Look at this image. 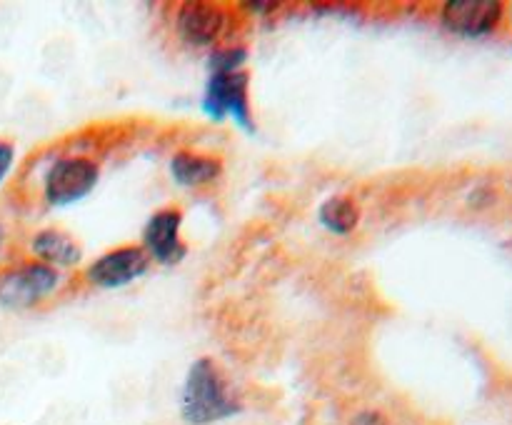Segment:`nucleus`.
<instances>
[{
    "label": "nucleus",
    "mask_w": 512,
    "mask_h": 425,
    "mask_svg": "<svg viewBox=\"0 0 512 425\" xmlns=\"http://www.w3.org/2000/svg\"><path fill=\"white\" fill-rule=\"evenodd\" d=\"M203 113L210 120L233 118L235 125L253 133V115L248 103V73L240 70H210L203 95Z\"/></svg>",
    "instance_id": "2"
},
{
    "label": "nucleus",
    "mask_w": 512,
    "mask_h": 425,
    "mask_svg": "<svg viewBox=\"0 0 512 425\" xmlns=\"http://www.w3.org/2000/svg\"><path fill=\"white\" fill-rule=\"evenodd\" d=\"M240 413L228 380L210 358H198L188 368L180 395V415L188 425H210Z\"/></svg>",
    "instance_id": "1"
},
{
    "label": "nucleus",
    "mask_w": 512,
    "mask_h": 425,
    "mask_svg": "<svg viewBox=\"0 0 512 425\" xmlns=\"http://www.w3.org/2000/svg\"><path fill=\"white\" fill-rule=\"evenodd\" d=\"M58 273L45 263H28L0 278V305L5 308H30L53 293Z\"/></svg>",
    "instance_id": "5"
},
{
    "label": "nucleus",
    "mask_w": 512,
    "mask_h": 425,
    "mask_svg": "<svg viewBox=\"0 0 512 425\" xmlns=\"http://www.w3.org/2000/svg\"><path fill=\"white\" fill-rule=\"evenodd\" d=\"M98 183V165L88 158H60L45 175V198L55 208L78 203Z\"/></svg>",
    "instance_id": "3"
},
{
    "label": "nucleus",
    "mask_w": 512,
    "mask_h": 425,
    "mask_svg": "<svg viewBox=\"0 0 512 425\" xmlns=\"http://www.w3.org/2000/svg\"><path fill=\"white\" fill-rule=\"evenodd\" d=\"M223 170V163L210 155H195V153H178L170 160V173H173L175 183L183 188H195V185H205L215 180Z\"/></svg>",
    "instance_id": "9"
},
{
    "label": "nucleus",
    "mask_w": 512,
    "mask_h": 425,
    "mask_svg": "<svg viewBox=\"0 0 512 425\" xmlns=\"http://www.w3.org/2000/svg\"><path fill=\"white\" fill-rule=\"evenodd\" d=\"M0 243H3V228H0Z\"/></svg>",
    "instance_id": "14"
},
{
    "label": "nucleus",
    "mask_w": 512,
    "mask_h": 425,
    "mask_svg": "<svg viewBox=\"0 0 512 425\" xmlns=\"http://www.w3.org/2000/svg\"><path fill=\"white\" fill-rule=\"evenodd\" d=\"M180 223L183 215L180 210H160L148 220L143 230V245L158 263L173 265L185 258V243L180 240Z\"/></svg>",
    "instance_id": "7"
},
{
    "label": "nucleus",
    "mask_w": 512,
    "mask_h": 425,
    "mask_svg": "<svg viewBox=\"0 0 512 425\" xmlns=\"http://www.w3.org/2000/svg\"><path fill=\"white\" fill-rule=\"evenodd\" d=\"M13 160H15L13 145L3 143V140H0V183H3V178H5V175H8V170H10V165H13Z\"/></svg>",
    "instance_id": "13"
},
{
    "label": "nucleus",
    "mask_w": 512,
    "mask_h": 425,
    "mask_svg": "<svg viewBox=\"0 0 512 425\" xmlns=\"http://www.w3.org/2000/svg\"><path fill=\"white\" fill-rule=\"evenodd\" d=\"M350 425H390V420L378 410H363V413L350 420Z\"/></svg>",
    "instance_id": "12"
},
{
    "label": "nucleus",
    "mask_w": 512,
    "mask_h": 425,
    "mask_svg": "<svg viewBox=\"0 0 512 425\" xmlns=\"http://www.w3.org/2000/svg\"><path fill=\"white\" fill-rule=\"evenodd\" d=\"M505 5L498 0H450L443 5V28L463 38H483L490 35L503 20Z\"/></svg>",
    "instance_id": "4"
},
{
    "label": "nucleus",
    "mask_w": 512,
    "mask_h": 425,
    "mask_svg": "<svg viewBox=\"0 0 512 425\" xmlns=\"http://www.w3.org/2000/svg\"><path fill=\"white\" fill-rule=\"evenodd\" d=\"M148 270V255L143 248L125 245V248L110 250L100 255L88 268V280L98 288H123Z\"/></svg>",
    "instance_id": "6"
},
{
    "label": "nucleus",
    "mask_w": 512,
    "mask_h": 425,
    "mask_svg": "<svg viewBox=\"0 0 512 425\" xmlns=\"http://www.w3.org/2000/svg\"><path fill=\"white\" fill-rule=\"evenodd\" d=\"M225 28L223 10L208 3H188L180 8L178 13V33L185 43L198 45H213L220 38Z\"/></svg>",
    "instance_id": "8"
},
{
    "label": "nucleus",
    "mask_w": 512,
    "mask_h": 425,
    "mask_svg": "<svg viewBox=\"0 0 512 425\" xmlns=\"http://www.w3.org/2000/svg\"><path fill=\"white\" fill-rule=\"evenodd\" d=\"M318 218L330 233L348 235L350 230H355V225H358L360 210L358 205L350 198H345V195H333V198H328L320 205Z\"/></svg>",
    "instance_id": "11"
},
{
    "label": "nucleus",
    "mask_w": 512,
    "mask_h": 425,
    "mask_svg": "<svg viewBox=\"0 0 512 425\" xmlns=\"http://www.w3.org/2000/svg\"><path fill=\"white\" fill-rule=\"evenodd\" d=\"M33 253L50 268L53 265L68 268V265H75L80 260V248L75 245V240L70 235L60 233V230H43V233L35 235Z\"/></svg>",
    "instance_id": "10"
}]
</instances>
